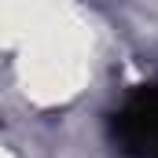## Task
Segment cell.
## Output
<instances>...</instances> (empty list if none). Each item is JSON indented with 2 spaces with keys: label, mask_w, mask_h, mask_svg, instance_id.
<instances>
[{
  "label": "cell",
  "mask_w": 158,
  "mask_h": 158,
  "mask_svg": "<svg viewBox=\"0 0 158 158\" xmlns=\"http://www.w3.org/2000/svg\"><path fill=\"white\" fill-rule=\"evenodd\" d=\"M114 136L129 158H158V85L140 88L118 110Z\"/></svg>",
  "instance_id": "6da1fadb"
}]
</instances>
